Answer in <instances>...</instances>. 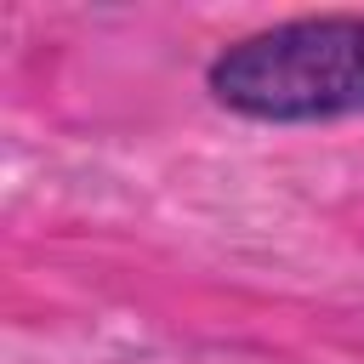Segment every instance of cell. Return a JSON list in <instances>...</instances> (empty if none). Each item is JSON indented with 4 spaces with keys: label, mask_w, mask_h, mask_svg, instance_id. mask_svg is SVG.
Instances as JSON below:
<instances>
[{
    "label": "cell",
    "mask_w": 364,
    "mask_h": 364,
    "mask_svg": "<svg viewBox=\"0 0 364 364\" xmlns=\"http://www.w3.org/2000/svg\"><path fill=\"white\" fill-rule=\"evenodd\" d=\"M210 91L250 119H336L364 108V17H296L228 46Z\"/></svg>",
    "instance_id": "cell-1"
}]
</instances>
